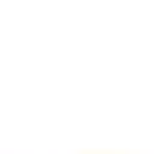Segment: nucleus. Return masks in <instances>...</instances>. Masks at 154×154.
<instances>
[]
</instances>
